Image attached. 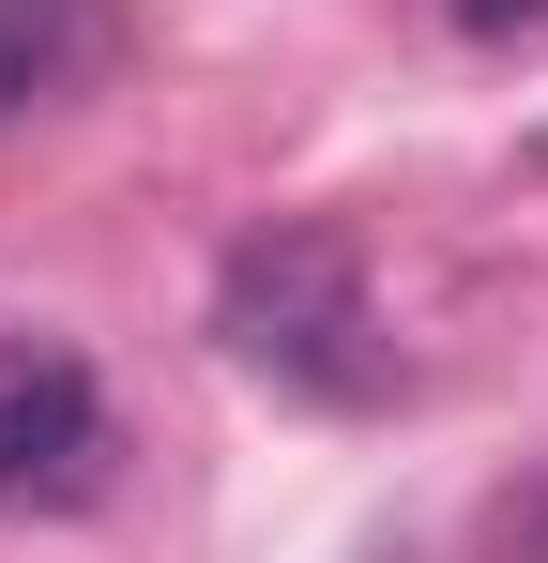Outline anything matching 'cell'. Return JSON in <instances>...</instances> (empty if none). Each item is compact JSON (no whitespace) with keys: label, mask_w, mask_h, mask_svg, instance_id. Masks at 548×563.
Here are the masks:
<instances>
[{"label":"cell","mask_w":548,"mask_h":563,"mask_svg":"<svg viewBox=\"0 0 548 563\" xmlns=\"http://www.w3.org/2000/svg\"><path fill=\"white\" fill-rule=\"evenodd\" d=\"M122 62V15L107 0H0V107H77Z\"/></svg>","instance_id":"cell-3"},{"label":"cell","mask_w":548,"mask_h":563,"mask_svg":"<svg viewBox=\"0 0 548 563\" xmlns=\"http://www.w3.org/2000/svg\"><path fill=\"white\" fill-rule=\"evenodd\" d=\"M472 46H518V31H548V0H442Z\"/></svg>","instance_id":"cell-4"},{"label":"cell","mask_w":548,"mask_h":563,"mask_svg":"<svg viewBox=\"0 0 548 563\" xmlns=\"http://www.w3.org/2000/svg\"><path fill=\"white\" fill-rule=\"evenodd\" d=\"M122 457V427H107V396L62 335H0V503H31V518H62L91 503Z\"/></svg>","instance_id":"cell-2"},{"label":"cell","mask_w":548,"mask_h":563,"mask_svg":"<svg viewBox=\"0 0 548 563\" xmlns=\"http://www.w3.org/2000/svg\"><path fill=\"white\" fill-rule=\"evenodd\" d=\"M534 168H548V137H534Z\"/></svg>","instance_id":"cell-5"},{"label":"cell","mask_w":548,"mask_h":563,"mask_svg":"<svg viewBox=\"0 0 548 563\" xmlns=\"http://www.w3.org/2000/svg\"><path fill=\"white\" fill-rule=\"evenodd\" d=\"M213 335L244 351L260 380L289 396H365L381 380V320H365V260L336 229H260V244H229V289H213Z\"/></svg>","instance_id":"cell-1"}]
</instances>
